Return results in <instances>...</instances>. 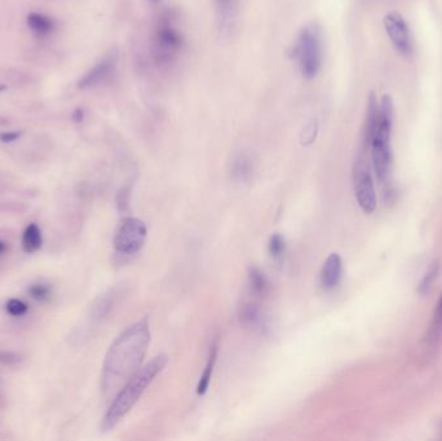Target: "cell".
Listing matches in <instances>:
<instances>
[{
    "mask_svg": "<svg viewBox=\"0 0 442 441\" xmlns=\"http://www.w3.org/2000/svg\"><path fill=\"white\" fill-rule=\"evenodd\" d=\"M241 320L247 326H255L260 323V313L255 304H246L241 311Z\"/></svg>",
    "mask_w": 442,
    "mask_h": 441,
    "instance_id": "cell-21",
    "label": "cell"
},
{
    "mask_svg": "<svg viewBox=\"0 0 442 441\" xmlns=\"http://www.w3.org/2000/svg\"><path fill=\"white\" fill-rule=\"evenodd\" d=\"M248 281H250L251 290L256 295L261 297V295H265L269 291V281L259 268L250 269Z\"/></svg>",
    "mask_w": 442,
    "mask_h": 441,
    "instance_id": "cell-16",
    "label": "cell"
},
{
    "mask_svg": "<svg viewBox=\"0 0 442 441\" xmlns=\"http://www.w3.org/2000/svg\"><path fill=\"white\" fill-rule=\"evenodd\" d=\"M220 16V23L224 29H230L234 23L239 0H215Z\"/></svg>",
    "mask_w": 442,
    "mask_h": 441,
    "instance_id": "cell-14",
    "label": "cell"
},
{
    "mask_svg": "<svg viewBox=\"0 0 442 441\" xmlns=\"http://www.w3.org/2000/svg\"><path fill=\"white\" fill-rule=\"evenodd\" d=\"M219 347H220V338L215 336L212 343L210 345V351H208V358L206 363L205 370L201 376V379L198 382L197 386V395L202 396L205 395L207 388L210 386L211 378H212V373H214V367H215L216 360H217V354H219Z\"/></svg>",
    "mask_w": 442,
    "mask_h": 441,
    "instance_id": "cell-11",
    "label": "cell"
},
{
    "mask_svg": "<svg viewBox=\"0 0 442 441\" xmlns=\"http://www.w3.org/2000/svg\"><path fill=\"white\" fill-rule=\"evenodd\" d=\"M268 251H269V254L273 258H282L285 251H286V241H285V238L278 235V233L270 237L269 242H268Z\"/></svg>",
    "mask_w": 442,
    "mask_h": 441,
    "instance_id": "cell-20",
    "label": "cell"
},
{
    "mask_svg": "<svg viewBox=\"0 0 442 441\" xmlns=\"http://www.w3.org/2000/svg\"><path fill=\"white\" fill-rule=\"evenodd\" d=\"M27 25L38 36H48L54 30V21L42 13H32L27 17Z\"/></svg>",
    "mask_w": 442,
    "mask_h": 441,
    "instance_id": "cell-12",
    "label": "cell"
},
{
    "mask_svg": "<svg viewBox=\"0 0 442 441\" xmlns=\"http://www.w3.org/2000/svg\"><path fill=\"white\" fill-rule=\"evenodd\" d=\"M5 251V244L0 242V254H3Z\"/></svg>",
    "mask_w": 442,
    "mask_h": 441,
    "instance_id": "cell-26",
    "label": "cell"
},
{
    "mask_svg": "<svg viewBox=\"0 0 442 441\" xmlns=\"http://www.w3.org/2000/svg\"><path fill=\"white\" fill-rule=\"evenodd\" d=\"M353 186L358 206L362 208L365 214H373L377 210V193L370 164L364 158H360L355 164Z\"/></svg>",
    "mask_w": 442,
    "mask_h": 441,
    "instance_id": "cell-6",
    "label": "cell"
},
{
    "mask_svg": "<svg viewBox=\"0 0 442 441\" xmlns=\"http://www.w3.org/2000/svg\"><path fill=\"white\" fill-rule=\"evenodd\" d=\"M20 138L19 132H5V133H0V140L3 142H12V141L17 140Z\"/></svg>",
    "mask_w": 442,
    "mask_h": 441,
    "instance_id": "cell-25",
    "label": "cell"
},
{
    "mask_svg": "<svg viewBox=\"0 0 442 441\" xmlns=\"http://www.w3.org/2000/svg\"><path fill=\"white\" fill-rule=\"evenodd\" d=\"M157 45L166 57L180 50L181 36L168 23H162L157 32Z\"/></svg>",
    "mask_w": 442,
    "mask_h": 441,
    "instance_id": "cell-10",
    "label": "cell"
},
{
    "mask_svg": "<svg viewBox=\"0 0 442 441\" xmlns=\"http://www.w3.org/2000/svg\"><path fill=\"white\" fill-rule=\"evenodd\" d=\"M148 236L145 223L137 217H126L120 222L114 237V248L120 255H133L140 250Z\"/></svg>",
    "mask_w": 442,
    "mask_h": 441,
    "instance_id": "cell-5",
    "label": "cell"
},
{
    "mask_svg": "<svg viewBox=\"0 0 442 441\" xmlns=\"http://www.w3.org/2000/svg\"><path fill=\"white\" fill-rule=\"evenodd\" d=\"M5 310L13 317H20L27 312L29 307L25 301H20V299H10L5 304Z\"/></svg>",
    "mask_w": 442,
    "mask_h": 441,
    "instance_id": "cell-23",
    "label": "cell"
},
{
    "mask_svg": "<svg viewBox=\"0 0 442 441\" xmlns=\"http://www.w3.org/2000/svg\"><path fill=\"white\" fill-rule=\"evenodd\" d=\"M392 123H393V103H392V98L386 95L377 104V123L367 145L371 148V160H373V166H374L377 180L384 185L388 184L387 182L390 173V162H392V153H390Z\"/></svg>",
    "mask_w": 442,
    "mask_h": 441,
    "instance_id": "cell-3",
    "label": "cell"
},
{
    "mask_svg": "<svg viewBox=\"0 0 442 441\" xmlns=\"http://www.w3.org/2000/svg\"><path fill=\"white\" fill-rule=\"evenodd\" d=\"M442 334V295L440 297V301L437 303L436 305V310H434V313H433V317H432L431 325H430V329H428V335H427V341L428 343L431 345H434Z\"/></svg>",
    "mask_w": 442,
    "mask_h": 441,
    "instance_id": "cell-17",
    "label": "cell"
},
{
    "mask_svg": "<svg viewBox=\"0 0 442 441\" xmlns=\"http://www.w3.org/2000/svg\"><path fill=\"white\" fill-rule=\"evenodd\" d=\"M114 301H115V294L113 291H109L107 294L101 295L96 301V303L93 304V307H92L93 317L95 319H104L110 312V310L113 308Z\"/></svg>",
    "mask_w": 442,
    "mask_h": 441,
    "instance_id": "cell-18",
    "label": "cell"
},
{
    "mask_svg": "<svg viewBox=\"0 0 442 441\" xmlns=\"http://www.w3.org/2000/svg\"><path fill=\"white\" fill-rule=\"evenodd\" d=\"M294 56L298 58L302 76L313 79L322 67V41L321 32L316 23L307 25L302 29L294 48Z\"/></svg>",
    "mask_w": 442,
    "mask_h": 441,
    "instance_id": "cell-4",
    "label": "cell"
},
{
    "mask_svg": "<svg viewBox=\"0 0 442 441\" xmlns=\"http://www.w3.org/2000/svg\"><path fill=\"white\" fill-rule=\"evenodd\" d=\"M151 343L148 319L132 323L110 347L102 367L101 386L107 396L123 387L141 369Z\"/></svg>",
    "mask_w": 442,
    "mask_h": 441,
    "instance_id": "cell-1",
    "label": "cell"
},
{
    "mask_svg": "<svg viewBox=\"0 0 442 441\" xmlns=\"http://www.w3.org/2000/svg\"><path fill=\"white\" fill-rule=\"evenodd\" d=\"M384 28L389 41L401 54H409L411 51L410 30L406 20L399 12H389L384 17Z\"/></svg>",
    "mask_w": 442,
    "mask_h": 441,
    "instance_id": "cell-7",
    "label": "cell"
},
{
    "mask_svg": "<svg viewBox=\"0 0 442 441\" xmlns=\"http://www.w3.org/2000/svg\"><path fill=\"white\" fill-rule=\"evenodd\" d=\"M115 65H117V54H108L80 79L79 87L80 88H92V87L98 86L107 78L111 76V73L115 69Z\"/></svg>",
    "mask_w": 442,
    "mask_h": 441,
    "instance_id": "cell-8",
    "label": "cell"
},
{
    "mask_svg": "<svg viewBox=\"0 0 442 441\" xmlns=\"http://www.w3.org/2000/svg\"><path fill=\"white\" fill-rule=\"evenodd\" d=\"M439 270H440V266L439 263H433L431 267L428 268V270L426 272V275L423 276L421 279V283L418 286V292L421 297H426L430 294L431 291L432 286H433V282L436 280L437 275H439Z\"/></svg>",
    "mask_w": 442,
    "mask_h": 441,
    "instance_id": "cell-19",
    "label": "cell"
},
{
    "mask_svg": "<svg viewBox=\"0 0 442 441\" xmlns=\"http://www.w3.org/2000/svg\"><path fill=\"white\" fill-rule=\"evenodd\" d=\"M21 361V357L12 352H0V363L7 366H13Z\"/></svg>",
    "mask_w": 442,
    "mask_h": 441,
    "instance_id": "cell-24",
    "label": "cell"
},
{
    "mask_svg": "<svg viewBox=\"0 0 442 441\" xmlns=\"http://www.w3.org/2000/svg\"><path fill=\"white\" fill-rule=\"evenodd\" d=\"M27 291H29L30 297L38 301H49L51 295H52V290H51L49 285H44V283L32 285Z\"/></svg>",
    "mask_w": 442,
    "mask_h": 441,
    "instance_id": "cell-22",
    "label": "cell"
},
{
    "mask_svg": "<svg viewBox=\"0 0 442 441\" xmlns=\"http://www.w3.org/2000/svg\"><path fill=\"white\" fill-rule=\"evenodd\" d=\"M167 361L168 357L166 355L154 357L149 364L141 367L140 370L119 389L117 396L111 401L102 420L101 430L104 432L113 430L119 422L130 413L131 409L140 400L145 389L151 386L154 378L162 373L163 369L167 365Z\"/></svg>",
    "mask_w": 442,
    "mask_h": 441,
    "instance_id": "cell-2",
    "label": "cell"
},
{
    "mask_svg": "<svg viewBox=\"0 0 442 441\" xmlns=\"http://www.w3.org/2000/svg\"><path fill=\"white\" fill-rule=\"evenodd\" d=\"M43 244V238H42V232L39 229V226L36 224H29L26 226V229L23 230V236H22V248L25 252H35L39 248H42Z\"/></svg>",
    "mask_w": 442,
    "mask_h": 441,
    "instance_id": "cell-15",
    "label": "cell"
},
{
    "mask_svg": "<svg viewBox=\"0 0 442 441\" xmlns=\"http://www.w3.org/2000/svg\"><path fill=\"white\" fill-rule=\"evenodd\" d=\"M343 273V261L339 254H331L326 259L321 272V286L324 290H333L340 282Z\"/></svg>",
    "mask_w": 442,
    "mask_h": 441,
    "instance_id": "cell-9",
    "label": "cell"
},
{
    "mask_svg": "<svg viewBox=\"0 0 442 441\" xmlns=\"http://www.w3.org/2000/svg\"><path fill=\"white\" fill-rule=\"evenodd\" d=\"M252 171H254V166L248 155L242 153L234 158L232 164V176L234 180L245 183L251 179Z\"/></svg>",
    "mask_w": 442,
    "mask_h": 441,
    "instance_id": "cell-13",
    "label": "cell"
}]
</instances>
